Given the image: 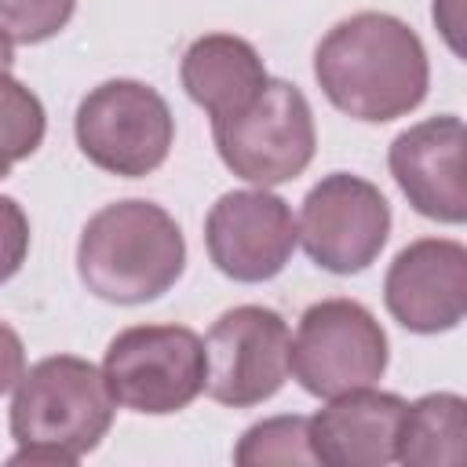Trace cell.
<instances>
[{
	"instance_id": "6",
	"label": "cell",
	"mask_w": 467,
	"mask_h": 467,
	"mask_svg": "<svg viewBox=\"0 0 467 467\" xmlns=\"http://www.w3.org/2000/svg\"><path fill=\"white\" fill-rule=\"evenodd\" d=\"M212 135L223 164L263 190L303 175L317 146L310 102L288 80H266L259 99L234 117L215 120Z\"/></svg>"
},
{
	"instance_id": "1",
	"label": "cell",
	"mask_w": 467,
	"mask_h": 467,
	"mask_svg": "<svg viewBox=\"0 0 467 467\" xmlns=\"http://www.w3.org/2000/svg\"><path fill=\"white\" fill-rule=\"evenodd\" d=\"M314 77L336 109L383 124L423 102L431 69L423 40L401 18L358 11L321 36Z\"/></svg>"
},
{
	"instance_id": "4",
	"label": "cell",
	"mask_w": 467,
	"mask_h": 467,
	"mask_svg": "<svg viewBox=\"0 0 467 467\" xmlns=\"http://www.w3.org/2000/svg\"><path fill=\"white\" fill-rule=\"evenodd\" d=\"M102 379L131 412H179L204 390V339L182 325L124 328L106 347Z\"/></svg>"
},
{
	"instance_id": "12",
	"label": "cell",
	"mask_w": 467,
	"mask_h": 467,
	"mask_svg": "<svg viewBox=\"0 0 467 467\" xmlns=\"http://www.w3.org/2000/svg\"><path fill=\"white\" fill-rule=\"evenodd\" d=\"M390 175L409 204L438 223L467 219L463 193V120L452 113L412 124L390 142Z\"/></svg>"
},
{
	"instance_id": "5",
	"label": "cell",
	"mask_w": 467,
	"mask_h": 467,
	"mask_svg": "<svg viewBox=\"0 0 467 467\" xmlns=\"http://www.w3.org/2000/svg\"><path fill=\"white\" fill-rule=\"evenodd\" d=\"M77 146L80 153L124 179L157 171L168 161L175 120L168 102L142 80H106L91 88L77 106Z\"/></svg>"
},
{
	"instance_id": "15",
	"label": "cell",
	"mask_w": 467,
	"mask_h": 467,
	"mask_svg": "<svg viewBox=\"0 0 467 467\" xmlns=\"http://www.w3.org/2000/svg\"><path fill=\"white\" fill-rule=\"evenodd\" d=\"M394 460L409 467H456L467 460V405L460 394H423L405 405Z\"/></svg>"
},
{
	"instance_id": "14",
	"label": "cell",
	"mask_w": 467,
	"mask_h": 467,
	"mask_svg": "<svg viewBox=\"0 0 467 467\" xmlns=\"http://www.w3.org/2000/svg\"><path fill=\"white\" fill-rule=\"evenodd\" d=\"M179 77L186 95L212 117V124L248 109L270 80L259 51L234 33L197 36L182 55Z\"/></svg>"
},
{
	"instance_id": "7",
	"label": "cell",
	"mask_w": 467,
	"mask_h": 467,
	"mask_svg": "<svg viewBox=\"0 0 467 467\" xmlns=\"http://www.w3.org/2000/svg\"><path fill=\"white\" fill-rule=\"evenodd\" d=\"M387 368V332L358 299H321L303 310L288 372L314 398L372 387Z\"/></svg>"
},
{
	"instance_id": "20",
	"label": "cell",
	"mask_w": 467,
	"mask_h": 467,
	"mask_svg": "<svg viewBox=\"0 0 467 467\" xmlns=\"http://www.w3.org/2000/svg\"><path fill=\"white\" fill-rule=\"evenodd\" d=\"M26 372V347L11 325L0 321V394L11 390Z\"/></svg>"
},
{
	"instance_id": "11",
	"label": "cell",
	"mask_w": 467,
	"mask_h": 467,
	"mask_svg": "<svg viewBox=\"0 0 467 467\" xmlns=\"http://www.w3.org/2000/svg\"><path fill=\"white\" fill-rule=\"evenodd\" d=\"M383 299L390 317L420 336L449 332L467 310V252L460 241L423 237L398 252L387 270Z\"/></svg>"
},
{
	"instance_id": "13",
	"label": "cell",
	"mask_w": 467,
	"mask_h": 467,
	"mask_svg": "<svg viewBox=\"0 0 467 467\" xmlns=\"http://www.w3.org/2000/svg\"><path fill=\"white\" fill-rule=\"evenodd\" d=\"M405 405L398 394L358 387L336 394L317 416H310L314 463L328 467H383L398 452V431Z\"/></svg>"
},
{
	"instance_id": "21",
	"label": "cell",
	"mask_w": 467,
	"mask_h": 467,
	"mask_svg": "<svg viewBox=\"0 0 467 467\" xmlns=\"http://www.w3.org/2000/svg\"><path fill=\"white\" fill-rule=\"evenodd\" d=\"M11 58H15V55H11V36H7L4 29H0V73H7Z\"/></svg>"
},
{
	"instance_id": "9",
	"label": "cell",
	"mask_w": 467,
	"mask_h": 467,
	"mask_svg": "<svg viewBox=\"0 0 467 467\" xmlns=\"http://www.w3.org/2000/svg\"><path fill=\"white\" fill-rule=\"evenodd\" d=\"M390 234V204L361 175L332 171L325 175L303 201L296 237L306 255L328 274H358L365 270L387 244Z\"/></svg>"
},
{
	"instance_id": "17",
	"label": "cell",
	"mask_w": 467,
	"mask_h": 467,
	"mask_svg": "<svg viewBox=\"0 0 467 467\" xmlns=\"http://www.w3.org/2000/svg\"><path fill=\"white\" fill-rule=\"evenodd\" d=\"M234 460L241 467H263V463H314L310 452V420L306 416H274L244 431V438L234 449Z\"/></svg>"
},
{
	"instance_id": "10",
	"label": "cell",
	"mask_w": 467,
	"mask_h": 467,
	"mask_svg": "<svg viewBox=\"0 0 467 467\" xmlns=\"http://www.w3.org/2000/svg\"><path fill=\"white\" fill-rule=\"evenodd\" d=\"M296 241L292 208L266 190L223 193L204 219V244L212 263L244 285L277 277L292 259Z\"/></svg>"
},
{
	"instance_id": "18",
	"label": "cell",
	"mask_w": 467,
	"mask_h": 467,
	"mask_svg": "<svg viewBox=\"0 0 467 467\" xmlns=\"http://www.w3.org/2000/svg\"><path fill=\"white\" fill-rule=\"evenodd\" d=\"M77 0H0V29L11 44H44L73 18Z\"/></svg>"
},
{
	"instance_id": "3",
	"label": "cell",
	"mask_w": 467,
	"mask_h": 467,
	"mask_svg": "<svg viewBox=\"0 0 467 467\" xmlns=\"http://www.w3.org/2000/svg\"><path fill=\"white\" fill-rule=\"evenodd\" d=\"M182 266V230L153 201L106 204L80 230L77 274L84 288L106 303H150L179 281Z\"/></svg>"
},
{
	"instance_id": "2",
	"label": "cell",
	"mask_w": 467,
	"mask_h": 467,
	"mask_svg": "<svg viewBox=\"0 0 467 467\" xmlns=\"http://www.w3.org/2000/svg\"><path fill=\"white\" fill-rule=\"evenodd\" d=\"M113 405L102 368L91 361L73 354L36 361L15 383L11 438L18 441V452L11 463H77L106 438Z\"/></svg>"
},
{
	"instance_id": "8",
	"label": "cell",
	"mask_w": 467,
	"mask_h": 467,
	"mask_svg": "<svg viewBox=\"0 0 467 467\" xmlns=\"http://www.w3.org/2000/svg\"><path fill=\"white\" fill-rule=\"evenodd\" d=\"M288 325L270 306H234L204 336V390L219 405L248 409L288 379Z\"/></svg>"
},
{
	"instance_id": "19",
	"label": "cell",
	"mask_w": 467,
	"mask_h": 467,
	"mask_svg": "<svg viewBox=\"0 0 467 467\" xmlns=\"http://www.w3.org/2000/svg\"><path fill=\"white\" fill-rule=\"evenodd\" d=\"M29 252V219L15 197L0 193V285L11 281Z\"/></svg>"
},
{
	"instance_id": "16",
	"label": "cell",
	"mask_w": 467,
	"mask_h": 467,
	"mask_svg": "<svg viewBox=\"0 0 467 467\" xmlns=\"http://www.w3.org/2000/svg\"><path fill=\"white\" fill-rule=\"evenodd\" d=\"M44 142V106L40 99L18 84L15 77L0 73V179L26 157L36 153Z\"/></svg>"
}]
</instances>
